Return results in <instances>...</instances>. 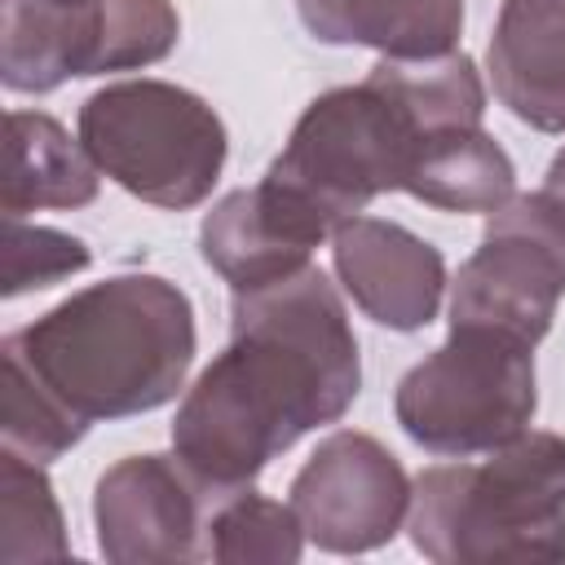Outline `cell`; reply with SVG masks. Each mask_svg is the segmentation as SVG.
Masks as SVG:
<instances>
[{"mask_svg":"<svg viewBox=\"0 0 565 565\" xmlns=\"http://www.w3.org/2000/svg\"><path fill=\"white\" fill-rule=\"evenodd\" d=\"M362 384L358 335L322 269L234 291L230 344L185 388L172 450L216 490L252 486L309 428L335 424Z\"/></svg>","mask_w":565,"mask_h":565,"instance_id":"obj_1","label":"cell"},{"mask_svg":"<svg viewBox=\"0 0 565 565\" xmlns=\"http://www.w3.org/2000/svg\"><path fill=\"white\" fill-rule=\"evenodd\" d=\"M190 362V296L159 274H115L93 282L9 331L0 344V366L22 371L84 428L172 402Z\"/></svg>","mask_w":565,"mask_h":565,"instance_id":"obj_2","label":"cell"},{"mask_svg":"<svg viewBox=\"0 0 565 565\" xmlns=\"http://www.w3.org/2000/svg\"><path fill=\"white\" fill-rule=\"evenodd\" d=\"M406 530L437 565L565 561V437L525 428L477 463L424 468Z\"/></svg>","mask_w":565,"mask_h":565,"instance_id":"obj_3","label":"cell"},{"mask_svg":"<svg viewBox=\"0 0 565 565\" xmlns=\"http://www.w3.org/2000/svg\"><path fill=\"white\" fill-rule=\"evenodd\" d=\"M79 141L93 163L150 207H194L225 168V124L190 88L119 79L79 106Z\"/></svg>","mask_w":565,"mask_h":565,"instance_id":"obj_4","label":"cell"},{"mask_svg":"<svg viewBox=\"0 0 565 565\" xmlns=\"http://www.w3.org/2000/svg\"><path fill=\"white\" fill-rule=\"evenodd\" d=\"M424 141L419 119L371 71L362 84L331 88L305 106L269 177L340 230L349 216L366 212L375 194L406 190Z\"/></svg>","mask_w":565,"mask_h":565,"instance_id":"obj_5","label":"cell"},{"mask_svg":"<svg viewBox=\"0 0 565 565\" xmlns=\"http://www.w3.org/2000/svg\"><path fill=\"white\" fill-rule=\"evenodd\" d=\"M534 406V344L490 327H450L446 344L415 362L393 397L411 441L459 459L521 437Z\"/></svg>","mask_w":565,"mask_h":565,"instance_id":"obj_6","label":"cell"},{"mask_svg":"<svg viewBox=\"0 0 565 565\" xmlns=\"http://www.w3.org/2000/svg\"><path fill=\"white\" fill-rule=\"evenodd\" d=\"M565 296V199L512 194L486 216L481 247L459 265L450 327H490L539 344Z\"/></svg>","mask_w":565,"mask_h":565,"instance_id":"obj_7","label":"cell"},{"mask_svg":"<svg viewBox=\"0 0 565 565\" xmlns=\"http://www.w3.org/2000/svg\"><path fill=\"white\" fill-rule=\"evenodd\" d=\"M230 490L203 481L177 450L128 455L97 477V547L115 565L207 561V525Z\"/></svg>","mask_w":565,"mask_h":565,"instance_id":"obj_8","label":"cell"},{"mask_svg":"<svg viewBox=\"0 0 565 565\" xmlns=\"http://www.w3.org/2000/svg\"><path fill=\"white\" fill-rule=\"evenodd\" d=\"M291 508L309 543L353 556L384 547L402 530L411 512V481L388 446H380L371 433L340 428L318 441V450L296 472Z\"/></svg>","mask_w":565,"mask_h":565,"instance_id":"obj_9","label":"cell"},{"mask_svg":"<svg viewBox=\"0 0 565 565\" xmlns=\"http://www.w3.org/2000/svg\"><path fill=\"white\" fill-rule=\"evenodd\" d=\"M335 225L269 172L256 185L225 194L199 225L203 260L234 287H265L309 265V252L331 238Z\"/></svg>","mask_w":565,"mask_h":565,"instance_id":"obj_10","label":"cell"},{"mask_svg":"<svg viewBox=\"0 0 565 565\" xmlns=\"http://www.w3.org/2000/svg\"><path fill=\"white\" fill-rule=\"evenodd\" d=\"M331 260L353 305L388 331H419L441 309L446 260L397 221L349 216L331 234Z\"/></svg>","mask_w":565,"mask_h":565,"instance_id":"obj_11","label":"cell"},{"mask_svg":"<svg viewBox=\"0 0 565 565\" xmlns=\"http://www.w3.org/2000/svg\"><path fill=\"white\" fill-rule=\"evenodd\" d=\"M106 0H4L0 71L13 93H53L75 75H106Z\"/></svg>","mask_w":565,"mask_h":565,"instance_id":"obj_12","label":"cell"},{"mask_svg":"<svg viewBox=\"0 0 565 565\" xmlns=\"http://www.w3.org/2000/svg\"><path fill=\"white\" fill-rule=\"evenodd\" d=\"M499 102L539 132H565V0H503L490 35Z\"/></svg>","mask_w":565,"mask_h":565,"instance_id":"obj_13","label":"cell"},{"mask_svg":"<svg viewBox=\"0 0 565 565\" xmlns=\"http://www.w3.org/2000/svg\"><path fill=\"white\" fill-rule=\"evenodd\" d=\"M102 168L53 115L9 110L4 119V177L0 207L4 216H26L40 207H84L97 199Z\"/></svg>","mask_w":565,"mask_h":565,"instance_id":"obj_14","label":"cell"},{"mask_svg":"<svg viewBox=\"0 0 565 565\" xmlns=\"http://www.w3.org/2000/svg\"><path fill=\"white\" fill-rule=\"evenodd\" d=\"M322 44H366L380 57H441L463 31V0H296Z\"/></svg>","mask_w":565,"mask_h":565,"instance_id":"obj_15","label":"cell"},{"mask_svg":"<svg viewBox=\"0 0 565 565\" xmlns=\"http://www.w3.org/2000/svg\"><path fill=\"white\" fill-rule=\"evenodd\" d=\"M406 194L441 212H494L516 194V168L481 124L450 128L424 141Z\"/></svg>","mask_w":565,"mask_h":565,"instance_id":"obj_16","label":"cell"},{"mask_svg":"<svg viewBox=\"0 0 565 565\" xmlns=\"http://www.w3.org/2000/svg\"><path fill=\"white\" fill-rule=\"evenodd\" d=\"M66 521L57 494L44 477V463H31L13 450L0 455V565H40L66 561Z\"/></svg>","mask_w":565,"mask_h":565,"instance_id":"obj_17","label":"cell"},{"mask_svg":"<svg viewBox=\"0 0 565 565\" xmlns=\"http://www.w3.org/2000/svg\"><path fill=\"white\" fill-rule=\"evenodd\" d=\"M305 552V525L291 503H274L252 486L230 490L207 525V561L221 565H291Z\"/></svg>","mask_w":565,"mask_h":565,"instance_id":"obj_18","label":"cell"},{"mask_svg":"<svg viewBox=\"0 0 565 565\" xmlns=\"http://www.w3.org/2000/svg\"><path fill=\"white\" fill-rule=\"evenodd\" d=\"M84 433L88 428L75 424L62 406H53L22 371L4 366V375H0V437H4V450L22 455L31 463H53Z\"/></svg>","mask_w":565,"mask_h":565,"instance_id":"obj_19","label":"cell"},{"mask_svg":"<svg viewBox=\"0 0 565 565\" xmlns=\"http://www.w3.org/2000/svg\"><path fill=\"white\" fill-rule=\"evenodd\" d=\"M93 252L84 247V238L49 230V225H26L22 216H4V278H0V296L13 300L22 291H40L53 287L79 269H88Z\"/></svg>","mask_w":565,"mask_h":565,"instance_id":"obj_20","label":"cell"},{"mask_svg":"<svg viewBox=\"0 0 565 565\" xmlns=\"http://www.w3.org/2000/svg\"><path fill=\"white\" fill-rule=\"evenodd\" d=\"M543 190H552L556 199H565V150L547 163V185H543Z\"/></svg>","mask_w":565,"mask_h":565,"instance_id":"obj_21","label":"cell"}]
</instances>
